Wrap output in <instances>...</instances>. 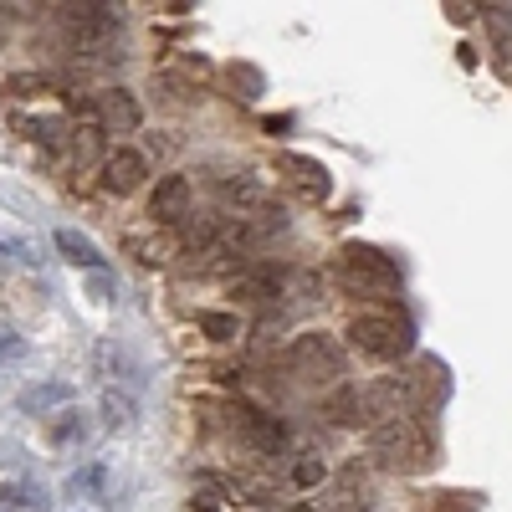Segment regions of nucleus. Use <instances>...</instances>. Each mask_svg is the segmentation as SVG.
<instances>
[{"label": "nucleus", "mask_w": 512, "mask_h": 512, "mask_svg": "<svg viewBox=\"0 0 512 512\" xmlns=\"http://www.w3.org/2000/svg\"><path fill=\"white\" fill-rule=\"evenodd\" d=\"M57 36L67 57H108L123 41V21L113 16V6H57Z\"/></svg>", "instance_id": "1"}, {"label": "nucleus", "mask_w": 512, "mask_h": 512, "mask_svg": "<svg viewBox=\"0 0 512 512\" xmlns=\"http://www.w3.org/2000/svg\"><path fill=\"white\" fill-rule=\"evenodd\" d=\"M374 456L395 472H425L436 461V436L420 415H395L374 431Z\"/></svg>", "instance_id": "2"}, {"label": "nucleus", "mask_w": 512, "mask_h": 512, "mask_svg": "<svg viewBox=\"0 0 512 512\" xmlns=\"http://www.w3.org/2000/svg\"><path fill=\"white\" fill-rule=\"evenodd\" d=\"M333 277L354 297H400V267L374 246H344L333 256Z\"/></svg>", "instance_id": "3"}, {"label": "nucleus", "mask_w": 512, "mask_h": 512, "mask_svg": "<svg viewBox=\"0 0 512 512\" xmlns=\"http://www.w3.org/2000/svg\"><path fill=\"white\" fill-rule=\"evenodd\" d=\"M349 338H354V349L369 354V359H405L410 354V318L395 313V308H384V313H359L349 323Z\"/></svg>", "instance_id": "4"}, {"label": "nucleus", "mask_w": 512, "mask_h": 512, "mask_svg": "<svg viewBox=\"0 0 512 512\" xmlns=\"http://www.w3.org/2000/svg\"><path fill=\"white\" fill-rule=\"evenodd\" d=\"M287 364L297 374H308V379H338V374H344V354H338V344H333V338H323V333L292 338Z\"/></svg>", "instance_id": "5"}, {"label": "nucleus", "mask_w": 512, "mask_h": 512, "mask_svg": "<svg viewBox=\"0 0 512 512\" xmlns=\"http://www.w3.org/2000/svg\"><path fill=\"white\" fill-rule=\"evenodd\" d=\"M67 149H72V164H82V169L108 159V128H103L93 103H82V118L67 128Z\"/></svg>", "instance_id": "6"}, {"label": "nucleus", "mask_w": 512, "mask_h": 512, "mask_svg": "<svg viewBox=\"0 0 512 512\" xmlns=\"http://www.w3.org/2000/svg\"><path fill=\"white\" fill-rule=\"evenodd\" d=\"M277 175L303 195V200H328V190H333V180H328V169L318 164V159H308V154H277Z\"/></svg>", "instance_id": "7"}, {"label": "nucleus", "mask_w": 512, "mask_h": 512, "mask_svg": "<svg viewBox=\"0 0 512 512\" xmlns=\"http://www.w3.org/2000/svg\"><path fill=\"white\" fill-rule=\"evenodd\" d=\"M144 175H149V159H144L139 149H113V154L103 159L98 185H103L108 195H134V190L144 185Z\"/></svg>", "instance_id": "8"}, {"label": "nucleus", "mask_w": 512, "mask_h": 512, "mask_svg": "<svg viewBox=\"0 0 512 512\" xmlns=\"http://www.w3.org/2000/svg\"><path fill=\"white\" fill-rule=\"evenodd\" d=\"M190 216V180L185 175H164L149 195V221L154 226H180Z\"/></svg>", "instance_id": "9"}, {"label": "nucleus", "mask_w": 512, "mask_h": 512, "mask_svg": "<svg viewBox=\"0 0 512 512\" xmlns=\"http://www.w3.org/2000/svg\"><path fill=\"white\" fill-rule=\"evenodd\" d=\"M98 118H103L108 134H134V128L144 123V113H139V103H134L128 88H108L103 103H98Z\"/></svg>", "instance_id": "10"}, {"label": "nucleus", "mask_w": 512, "mask_h": 512, "mask_svg": "<svg viewBox=\"0 0 512 512\" xmlns=\"http://www.w3.org/2000/svg\"><path fill=\"white\" fill-rule=\"evenodd\" d=\"M241 441H246L251 451H262V456H277V451L287 446L282 425H277L272 415H262V410H241Z\"/></svg>", "instance_id": "11"}, {"label": "nucleus", "mask_w": 512, "mask_h": 512, "mask_svg": "<svg viewBox=\"0 0 512 512\" xmlns=\"http://www.w3.org/2000/svg\"><path fill=\"white\" fill-rule=\"evenodd\" d=\"M52 241H57V251L67 256L72 267H88V272H98V267H103V251H98L88 236H82V231H72V226H57V236H52Z\"/></svg>", "instance_id": "12"}, {"label": "nucleus", "mask_w": 512, "mask_h": 512, "mask_svg": "<svg viewBox=\"0 0 512 512\" xmlns=\"http://www.w3.org/2000/svg\"><path fill=\"white\" fill-rule=\"evenodd\" d=\"M277 287H282V277L277 272H236L231 277V292H241V297H251V303H267V297H277Z\"/></svg>", "instance_id": "13"}, {"label": "nucleus", "mask_w": 512, "mask_h": 512, "mask_svg": "<svg viewBox=\"0 0 512 512\" xmlns=\"http://www.w3.org/2000/svg\"><path fill=\"white\" fill-rule=\"evenodd\" d=\"M128 251H134V256H139V262H144V267H164V262H169V256H175V251H180V241H175V236H154V241H144V236H134V241H128Z\"/></svg>", "instance_id": "14"}, {"label": "nucleus", "mask_w": 512, "mask_h": 512, "mask_svg": "<svg viewBox=\"0 0 512 512\" xmlns=\"http://www.w3.org/2000/svg\"><path fill=\"white\" fill-rule=\"evenodd\" d=\"M205 338H216V344H231V338H241V318L236 313H200L195 318Z\"/></svg>", "instance_id": "15"}, {"label": "nucleus", "mask_w": 512, "mask_h": 512, "mask_svg": "<svg viewBox=\"0 0 512 512\" xmlns=\"http://www.w3.org/2000/svg\"><path fill=\"white\" fill-rule=\"evenodd\" d=\"M103 425H108V431H128V425H134V400L108 390L103 395Z\"/></svg>", "instance_id": "16"}, {"label": "nucleus", "mask_w": 512, "mask_h": 512, "mask_svg": "<svg viewBox=\"0 0 512 512\" xmlns=\"http://www.w3.org/2000/svg\"><path fill=\"white\" fill-rule=\"evenodd\" d=\"M323 477H328L323 456H297V466H292V487H318Z\"/></svg>", "instance_id": "17"}, {"label": "nucleus", "mask_w": 512, "mask_h": 512, "mask_svg": "<svg viewBox=\"0 0 512 512\" xmlns=\"http://www.w3.org/2000/svg\"><path fill=\"white\" fill-rule=\"evenodd\" d=\"M6 93L11 98H41V93H47V77H41V72H21V77L6 82Z\"/></svg>", "instance_id": "18"}, {"label": "nucleus", "mask_w": 512, "mask_h": 512, "mask_svg": "<svg viewBox=\"0 0 512 512\" xmlns=\"http://www.w3.org/2000/svg\"><path fill=\"white\" fill-rule=\"evenodd\" d=\"M21 354H26L21 333H16V328H0V364H11V359H21Z\"/></svg>", "instance_id": "19"}, {"label": "nucleus", "mask_w": 512, "mask_h": 512, "mask_svg": "<svg viewBox=\"0 0 512 512\" xmlns=\"http://www.w3.org/2000/svg\"><path fill=\"white\" fill-rule=\"evenodd\" d=\"M190 512H216V502H210V497H195V502H190Z\"/></svg>", "instance_id": "20"}, {"label": "nucleus", "mask_w": 512, "mask_h": 512, "mask_svg": "<svg viewBox=\"0 0 512 512\" xmlns=\"http://www.w3.org/2000/svg\"><path fill=\"white\" fill-rule=\"evenodd\" d=\"M292 512H323V507H313V502H297Z\"/></svg>", "instance_id": "21"}, {"label": "nucleus", "mask_w": 512, "mask_h": 512, "mask_svg": "<svg viewBox=\"0 0 512 512\" xmlns=\"http://www.w3.org/2000/svg\"><path fill=\"white\" fill-rule=\"evenodd\" d=\"M0 36H6V31H0Z\"/></svg>", "instance_id": "22"}]
</instances>
